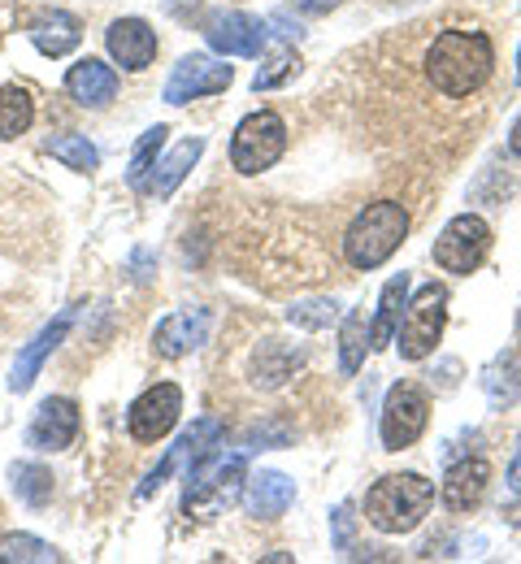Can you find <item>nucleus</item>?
Segmentation results:
<instances>
[{"mask_svg":"<svg viewBox=\"0 0 521 564\" xmlns=\"http://www.w3.org/2000/svg\"><path fill=\"white\" fill-rule=\"evenodd\" d=\"M44 152H48L53 161H62L66 170H78V174H91V170L100 165L96 143L87 140V135H75V131H66V135H48V140H44Z\"/></svg>","mask_w":521,"mask_h":564,"instance_id":"nucleus-25","label":"nucleus"},{"mask_svg":"<svg viewBox=\"0 0 521 564\" xmlns=\"http://www.w3.org/2000/svg\"><path fill=\"white\" fill-rule=\"evenodd\" d=\"M235 83V70L209 57V53H192L183 57L170 78H165V105H187V100H205V96H218Z\"/></svg>","mask_w":521,"mask_h":564,"instance_id":"nucleus-9","label":"nucleus"},{"mask_svg":"<svg viewBox=\"0 0 521 564\" xmlns=\"http://www.w3.org/2000/svg\"><path fill=\"white\" fill-rule=\"evenodd\" d=\"M149 261H152V257L144 252V248H140V252H135V270H140L135 279H140V282H149V279H152V274H149Z\"/></svg>","mask_w":521,"mask_h":564,"instance_id":"nucleus-33","label":"nucleus"},{"mask_svg":"<svg viewBox=\"0 0 521 564\" xmlns=\"http://www.w3.org/2000/svg\"><path fill=\"white\" fill-rule=\"evenodd\" d=\"M283 152H287V122L274 109L248 113L230 135V165L239 174H261V170L279 165Z\"/></svg>","mask_w":521,"mask_h":564,"instance_id":"nucleus-6","label":"nucleus"},{"mask_svg":"<svg viewBox=\"0 0 521 564\" xmlns=\"http://www.w3.org/2000/svg\"><path fill=\"white\" fill-rule=\"evenodd\" d=\"M344 0H292V9L304 13V18H322V13H330V9H339Z\"/></svg>","mask_w":521,"mask_h":564,"instance_id":"nucleus-32","label":"nucleus"},{"mask_svg":"<svg viewBox=\"0 0 521 564\" xmlns=\"http://www.w3.org/2000/svg\"><path fill=\"white\" fill-rule=\"evenodd\" d=\"M178 413H183V391L174 382H156L127 409V430L135 443H161L178 425Z\"/></svg>","mask_w":521,"mask_h":564,"instance_id":"nucleus-10","label":"nucleus"},{"mask_svg":"<svg viewBox=\"0 0 521 564\" xmlns=\"http://www.w3.org/2000/svg\"><path fill=\"white\" fill-rule=\"evenodd\" d=\"M431 422V400L417 382H395L382 400V417H378V438L387 452H404L422 438V430Z\"/></svg>","mask_w":521,"mask_h":564,"instance_id":"nucleus-7","label":"nucleus"},{"mask_svg":"<svg viewBox=\"0 0 521 564\" xmlns=\"http://www.w3.org/2000/svg\"><path fill=\"white\" fill-rule=\"evenodd\" d=\"M296 70H300V57L292 53V48H283V53H274L270 70H257V78H252V87H257V91H270V87L287 83V78H292Z\"/></svg>","mask_w":521,"mask_h":564,"instance_id":"nucleus-31","label":"nucleus"},{"mask_svg":"<svg viewBox=\"0 0 521 564\" xmlns=\"http://www.w3.org/2000/svg\"><path fill=\"white\" fill-rule=\"evenodd\" d=\"M26 35H31V44H35L44 57H66V53L78 48L83 26H78L75 13H66V9H40V13L31 18V26H26Z\"/></svg>","mask_w":521,"mask_h":564,"instance_id":"nucleus-19","label":"nucleus"},{"mask_svg":"<svg viewBox=\"0 0 521 564\" xmlns=\"http://www.w3.org/2000/svg\"><path fill=\"white\" fill-rule=\"evenodd\" d=\"M518 83H521V57H518Z\"/></svg>","mask_w":521,"mask_h":564,"instance_id":"nucleus-36","label":"nucleus"},{"mask_svg":"<svg viewBox=\"0 0 521 564\" xmlns=\"http://www.w3.org/2000/svg\"><path fill=\"white\" fill-rule=\"evenodd\" d=\"M491 252V226L478 213L452 217L435 239V265L447 274H474Z\"/></svg>","mask_w":521,"mask_h":564,"instance_id":"nucleus-8","label":"nucleus"},{"mask_svg":"<svg viewBox=\"0 0 521 564\" xmlns=\"http://www.w3.org/2000/svg\"><path fill=\"white\" fill-rule=\"evenodd\" d=\"M105 48L109 57L122 66V70H149L156 62V31H152L144 18H118L109 31H105Z\"/></svg>","mask_w":521,"mask_h":564,"instance_id":"nucleus-15","label":"nucleus"},{"mask_svg":"<svg viewBox=\"0 0 521 564\" xmlns=\"http://www.w3.org/2000/svg\"><path fill=\"white\" fill-rule=\"evenodd\" d=\"M218 438H222V422H218V417H200V422L192 425L187 434H178V443L165 452V460H161V465L152 469L149 478H144V487H140V499H149V495L156 491V487H161L170 474H174V465H183V460L192 465V460H196V456H205V452H209Z\"/></svg>","mask_w":521,"mask_h":564,"instance_id":"nucleus-16","label":"nucleus"},{"mask_svg":"<svg viewBox=\"0 0 521 564\" xmlns=\"http://www.w3.org/2000/svg\"><path fill=\"white\" fill-rule=\"evenodd\" d=\"M165 127L156 122V127H149L144 135H140V143H135V156H131V165H127V183L131 187H140L144 192V183H149L152 165H156V152H161V143H165Z\"/></svg>","mask_w":521,"mask_h":564,"instance_id":"nucleus-29","label":"nucleus"},{"mask_svg":"<svg viewBox=\"0 0 521 564\" xmlns=\"http://www.w3.org/2000/svg\"><path fill=\"white\" fill-rule=\"evenodd\" d=\"M296 503V482L287 474H274V469H261L243 482V508L248 517L257 521H279L287 508Z\"/></svg>","mask_w":521,"mask_h":564,"instance_id":"nucleus-17","label":"nucleus"},{"mask_svg":"<svg viewBox=\"0 0 521 564\" xmlns=\"http://www.w3.org/2000/svg\"><path fill=\"white\" fill-rule=\"evenodd\" d=\"M287 317H292V326H304V330H326V326H335L339 304L335 300H304V304L287 308Z\"/></svg>","mask_w":521,"mask_h":564,"instance_id":"nucleus-30","label":"nucleus"},{"mask_svg":"<svg viewBox=\"0 0 521 564\" xmlns=\"http://www.w3.org/2000/svg\"><path fill=\"white\" fill-rule=\"evenodd\" d=\"M248 465H243V447L239 452H218V443L192 460L187 469V491H183V512L192 517H214L222 503H230L239 495V482H243Z\"/></svg>","mask_w":521,"mask_h":564,"instance_id":"nucleus-4","label":"nucleus"},{"mask_svg":"<svg viewBox=\"0 0 521 564\" xmlns=\"http://www.w3.org/2000/svg\"><path fill=\"white\" fill-rule=\"evenodd\" d=\"M209 326H214V313L209 308H178V313H170V317L156 322L152 352L165 356V360H178V356L196 352L209 339Z\"/></svg>","mask_w":521,"mask_h":564,"instance_id":"nucleus-12","label":"nucleus"},{"mask_svg":"<svg viewBox=\"0 0 521 564\" xmlns=\"http://www.w3.org/2000/svg\"><path fill=\"white\" fill-rule=\"evenodd\" d=\"M509 152H513V156H521V118L513 122V131H509Z\"/></svg>","mask_w":521,"mask_h":564,"instance_id":"nucleus-34","label":"nucleus"},{"mask_svg":"<svg viewBox=\"0 0 521 564\" xmlns=\"http://www.w3.org/2000/svg\"><path fill=\"white\" fill-rule=\"evenodd\" d=\"M9 478H13V491H18V499H22L26 508H44V503L53 499V474H48L44 465L18 460V465L9 469Z\"/></svg>","mask_w":521,"mask_h":564,"instance_id":"nucleus-27","label":"nucleus"},{"mask_svg":"<svg viewBox=\"0 0 521 564\" xmlns=\"http://www.w3.org/2000/svg\"><path fill=\"white\" fill-rule=\"evenodd\" d=\"M409 235V213L400 200H373L352 217L344 235V257L352 270H378L382 261L395 257V248Z\"/></svg>","mask_w":521,"mask_h":564,"instance_id":"nucleus-3","label":"nucleus"},{"mask_svg":"<svg viewBox=\"0 0 521 564\" xmlns=\"http://www.w3.org/2000/svg\"><path fill=\"white\" fill-rule=\"evenodd\" d=\"M487 482H491V465H487L482 456H474V460H456L444 478V503L452 508V512H469V508L482 503Z\"/></svg>","mask_w":521,"mask_h":564,"instance_id":"nucleus-20","label":"nucleus"},{"mask_svg":"<svg viewBox=\"0 0 521 564\" xmlns=\"http://www.w3.org/2000/svg\"><path fill=\"white\" fill-rule=\"evenodd\" d=\"M78 425H83V417H78L75 400L53 395V400H44V404L35 409V417L26 425V443H31L35 452H66L78 438Z\"/></svg>","mask_w":521,"mask_h":564,"instance_id":"nucleus-13","label":"nucleus"},{"mask_svg":"<svg viewBox=\"0 0 521 564\" xmlns=\"http://www.w3.org/2000/svg\"><path fill=\"white\" fill-rule=\"evenodd\" d=\"M409 286H413L409 274H395V279L382 286L378 313H373L370 322V348H391L395 344V326H400V308L409 304Z\"/></svg>","mask_w":521,"mask_h":564,"instance_id":"nucleus-23","label":"nucleus"},{"mask_svg":"<svg viewBox=\"0 0 521 564\" xmlns=\"http://www.w3.org/2000/svg\"><path fill=\"white\" fill-rule=\"evenodd\" d=\"M366 348H370V322H366V308H352L339 326V369L357 373L366 360Z\"/></svg>","mask_w":521,"mask_h":564,"instance_id":"nucleus-26","label":"nucleus"},{"mask_svg":"<svg viewBox=\"0 0 521 564\" xmlns=\"http://www.w3.org/2000/svg\"><path fill=\"white\" fill-rule=\"evenodd\" d=\"M509 487H513V491H521V452H518V460L509 465Z\"/></svg>","mask_w":521,"mask_h":564,"instance_id":"nucleus-35","label":"nucleus"},{"mask_svg":"<svg viewBox=\"0 0 521 564\" xmlns=\"http://www.w3.org/2000/svg\"><path fill=\"white\" fill-rule=\"evenodd\" d=\"M265 35H270L265 22L252 18V13H243V9H222V13H214L205 22V40L222 57H261Z\"/></svg>","mask_w":521,"mask_h":564,"instance_id":"nucleus-11","label":"nucleus"},{"mask_svg":"<svg viewBox=\"0 0 521 564\" xmlns=\"http://www.w3.org/2000/svg\"><path fill=\"white\" fill-rule=\"evenodd\" d=\"M496 66V48L487 40V31H465V26H452L439 31L426 48V78L439 96H474Z\"/></svg>","mask_w":521,"mask_h":564,"instance_id":"nucleus-1","label":"nucleus"},{"mask_svg":"<svg viewBox=\"0 0 521 564\" xmlns=\"http://www.w3.org/2000/svg\"><path fill=\"white\" fill-rule=\"evenodd\" d=\"M444 322H447V286L439 282H426L417 286V295L404 304V317L395 326V348L404 360H426L435 352V344L444 339Z\"/></svg>","mask_w":521,"mask_h":564,"instance_id":"nucleus-5","label":"nucleus"},{"mask_svg":"<svg viewBox=\"0 0 521 564\" xmlns=\"http://www.w3.org/2000/svg\"><path fill=\"white\" fill-rule=\"evenodd\" d=\"M66 91L83 109H105L118 96V70L109 62H100V57H83L66 70Z\"/></svg>","mask_w":521,"mask_h":564,"instance_id":"nucleus-18","label":"nucleus"},{"mask_svg":"<svg viewBox=\"0 0 521 564\" xmlns=\"http://www.w3.org/2000/svg\"><path fill=\"white\" fill-rule=\"evenodd\" d=\"M26 564V561H40V564H53L62 561V552L53 547V543H44V539H35V534H4L0 539V564Z\"/></svg>","mask_w":521,"mask_h":564,"instance_id":"nucleus-28","label":"nucleus"},{"mask_svg":"<svg viewBox=\"0 0 521 564\" xmlns=\"http://www.w3.org/2000/svg\"><path fill=\"white\" fill-rule=\"evenodd\" d=\"M75 317H78V304L75 308H66V313H57L22 352H18V360H13V378H9V391H31V382H35V373L44 369V360L57 352L62 344H66V335H70V326H75Z\"/></svg>","mask_w":521,"mask_h":564,"instance_id":"nucleus-14","label":"nucleus"},{"mask_svg":"<svg viewBox=\"0 0 521 564\" xmlns=\"http://www.w3.org/2000/svg\"><path fill=\"white\" fill-rule=\"evenodd\" d=\"M435 503V482L422 474H387L366 491V521L378 534H409L426 521Z\"/></svg>","mask_w":521,"mask_h":564,"instance_id":"nucleus-2","label":"nucleus"},{"mask_svg":"<svg viewBox=\"0 0 521 564\" xmlns=\"http://www.w3.org/2000/svg\"><path fill=\"white\" fill-rule=\"evenodd\" d=\"M300 365H304V352H300V348L283 344V339H265V344L252 352V382L265 387V391H274V387H283L287 378H296Z\"/></svg>","mask_w":521,"mask_h":564,"instance_id":"nucleus-22","label":"nucleus"},{"mask_svg":"<svg viewBox=\"0 0 521 564\" xmlns=\"http://www.w3.org/2000/svg\"><path fill=\"white\" fill-rule=\"evenodd\" d=\"M35 122V100L18 83H0V140H18Z\"/></svg>","mask_w":521,"mask_h":564,"instance_id":"nucleus-24","label":"nucleus"},{"mask_svg":"<svg viewBox=\"0 0 521 564\" xmlns=\"http://www.w3.org/2000/svg\"><path fill=\"white\" fill-rule=\"evenodd\" d=\"M200 152H205V140L200 135H192V140H183L170 156H161L156 165H152L149 183H144V192L156 196V200H170L174 192H178V183L192 174V165L200 161Z\"/></svg>","mask_w":521,"mask_h":564,"instance_id":"nucleus-21","label":"nucleus"}]
</instances>
